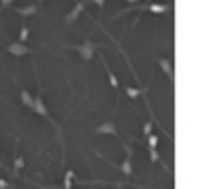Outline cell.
Masks as SVG:
<instances>
[{
    "label": "cell",
    "mask_w": 203,
    "mask_h": 189,
    "mask_svg": "<svg viewBox=\"0 0 203 189\" xmlns=\"http://www.w3.org/2000/svg\"><path fill=\"white\" fill-rule=\"evenodd\" d=\"M7 52L11 54V56L14 57H23V56H27V54H30V48H29L25 43H20V41H13L9 46H7Z\"/></svg>",
    "instance_id": "1"
},
{
    "label": "cell",
    "mask_w": 203,
    "mask_h": 189,
    "mask_svg": "<svg viewBox=\"0 0 203 189\" xmlns=\"http://www.w3.org/2000/svg\"><path fill=\"white\" fill-rule=\"evenodd\" d=\"M32 111L36 112V114H39V116H48V112H46V107H45L43 104V98L41 96H36L34 98V107H32Z\"/></svg>",
    "instance_id": "2"
},
{
    "label": "cell",
    "mask_w": 203,
    "mask_h": 189,
    "mask_svg": "<svg viewBox=\"0 0 203 189\" xmlns=\"http://www.w3.org/2000/svg\"><path fill=\"white\" fill-rule=\"evenodd\" d=\"M20 98H22V104L25 107H29V109H32L34 107V96L29 93L25 88H22V91H20Z\"/></svg>",
    "instance_id": "3"
},
{
    "label": "cell",
    "mask_w": 203,
    "mask_h": 189,
    "mask_svg": "<svg viewBox=\"0 0 203 189\" xmlns=\"http://www.w3.org/2000/svg\"><path fill=\"white\" fill-rule=\"evenodd\" d=\"M14 11L20 14V16H30V14H36L38 13V7L36 6H27V7H16Z\"/></svg>",
    "instance_id": "4"
},
{
    "label": "cell",
    "mask_w": 203,
    "mask_h": 189,
    "mask_svg": "<svg viewBox=\"0 0 203 189\" xmlns=\"http://www.w3.org/2000/svg\"><path fill=\"white\" fill-rule=\"evenodd\" d=\"M27 39H29V29H27V25H22V30H20L18 41H20V43H25Z\"/></svg>",
    "instance_id": "5"
},
{
    "label": "cell",
    "mask_w": 203,
    "mask_h": 189,
    "mask_svg": "<svg viewBox=\"0 0 203 189\" xmlns=\"http://www.w3.org/2000/svg\"><path fill=\"white\" fill-rule=\"evenodd\" d=\"M14 164H16V168H23V159H22V157H16Z\"/></svg>",
    "instance_id": "6"
}]
</instances>
